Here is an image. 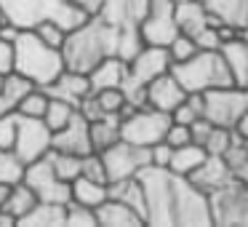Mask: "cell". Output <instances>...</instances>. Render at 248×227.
<instances>
[{
	"mask_svg": "<svg viewBox=\"0 0 248 227\" xmlns=\"http://www.w3.org/2000/svg\"><path fill=\"white\" fill-rule=\"evenodd\" d=\"M144 187V222L150 227H214L211 200L189 177L160 166L141 168Z\"/></svg>",
	"mask_w": 248,
	"mask_h": 227,
	"instance_id": "cell-1",
	"label": "cell"
},
{
	"mask_svg": "<svg viewBox=\"0 0 248 227\" xmlns=\"http://www.w3.org/2000/svg\"><path fill=\"white\" fill-rule=\"evenodd\" d=\"M115 51H118V30L99 16H91L86 24L67 32V40L62 46L64 67L75 72H91L99 62L112 56Z\"/></svg>",
	"mask_w": 248,
	"mask_h": 227,
	"instance_id": "cell-2",
	"label": "cell"
},
{
	"mask_svg": "<svg viewBox=\"0 0 248 227\" xmlns=\"http://www.w3.org/2000/svg\"><path fill=\"white\" fill-rule=\"evenodd\" d=\"M14 70L32 81L35 86L46 88L67 70L62 49L48 46L35 30H22L14 40Z\"/></svg>",
	"mask_w": 248,
	"mask_h": 227,
	"instance_id": "cell-3",
	"label": "cell"
},
{
	"mask_svg": "<svg viewBox=\"0 0 248 227\" xmlns=\"http://www.w3.org/2000/svg\"><path fill=\"white\" fill-rule=\"evenodd\" d=\"M0 14H3V22L16 24L19 30H35L40 22L54 19L67 32L91 19L72 0H0Z\"/></svg>",
	"mask_w": 248,
	"mask_h": 227,
	"instance_id": "cell-4",
	"label": "cell"
},
{
	"mask_svg": "<svg viewBox=\"0 0 248 227\" xmlns=\"http://www.w3.org/2000/svg\"><path fill=\"white\" fill-rule=\"evenodd\" d=\"M171 72L184 86L187 94H203V91H211V88L235 86L219 51H198L189 59L171 65Z\"/></svg>",
	"mask_w": 248,
	"mask_h": 227,
	"instance_id": "cell-5",
	"label": "cell"
},
{
	"mask_svg": "<svg viewBox=\"0 0 248 227\" xmlns=\"http://www.w3.org/2000/svg\"><path fill=\"white\" fill-rule=\"evenodd\" d=\"M171 126V115L160 113L155 107H139L120 120V139L139 147H152L166 139V131Z\"/></svg>",
	"mask_w": 248,
	"mask_h": 227,
	"instance_id": "cell-6",
	"label": "cell"
},
{
	"mask_svg": "<svg viewBox=\"0 0 248 227\" xmlns=\"http://www.w3.org/2000/svg\"><path fill=\"white\" fill-rule=\"evenodd\" d=\"M211 222L214 227H248V187L232 179L219 193H211Z\"/></svg>",
	"mask_w": 248,
	"mask_h": 227,
	"instance_id": "cell-7",
	"label": "cell"
},
{
	"mask_svg": "<svg viewBox=\"0 0 248 227\" xmlns=\"http://www.w3.org/2000/svg\"><path fill=\"white\" fill-rule=\"evenodd\" d=\"M51 136L54 131L46 126L43 118H27L19 115V126H16V139H14L11 152L16 155V161L22 166L32 161H40L51 152Z\"/></svg>",
	"mask_w": 248,
	"mask_h": 227,
	"instance_id": "cell-8",
	"label": "cell"
},
{
	"mask_svg": "<svg viewBox=\"0 0 248 227\" xmlns=\"http://www.w3.org/2000/svg\"><path fill=\"white\" fill-rule=\"evenodd\" d=\"M203 99H205L203 115L214 126L232 129L243 110H248V88H243V86L211 88V91H203Z\"/></svg>",
	"mask_w": 248,
	"mask_h": 227,
	"instance_id": "cell-9",
	"label": "cell"
},
{
	"mask_svg": "<svg viewBox=\"0 0 248 227\" xmlns=\"http://www.w3.org/2000/svg\"><path fill=\"white\" fill-rule=\"evenodd\" d=\"M107 168V182H118V179H131L150 166V147L131 145L125 139H118L112 147L99 152Z\"/></svg>",
	"mask_w": 248,
	"mask_h": 227,
	"instance_id": "cell-10",
	"label": "cell"
},
{
	"mask_svg": "<svg viewBox=\"0 0 248 227\" xmlns=\"http://www.w3.org/2000/svg\"><path fill=\"white\" fill-rule=\"evenodd\" d=\"M22 182L38 195V200H51V203H64V206L70 203V182L56 177L48 155L27 163L22 171Z\"/></svg>",
	"mask_w": 248,
	"mask_h": 227,
	"instance_id": "cell-11",
	"label": "cell"
},
{
	"mask_svg": "<svg viewBox=\"0 0 248 227\" xmlns=\"http://www.w3.org/2000/svg\"><path fill=\"white\" fill-rule=\"evenodd\" d=\"M173 8H176L173 0H150L147 16L141 19V24H139L144 46H163V49H166V46L179 35L176 19H173Z\"/></svg>",
	"mask_w": 248,
	"mask_h": 227,
	"instance_id": "cell-12",
	"label": "cell"
},
{
	"mask_svg": "<svg viewBox=\"0 0 248 227\" xmlns=\"http://www.w3.org/2000/svg\"><path fill=\"white\" fill-rule=\"evenodd\" d=\"M171 65L173 62L168 56V49H163V46H141V51L128 62V81L147 86L157 75L171 70Z\"/></svg>",
	"mask_w": 248,
	"mask_h": 227,
	"instance_id": "cell-13",
	"label": "cell"
},
{
	"mask_svg": "<svg viewBox=\"0 0 248 227\" xmlns=\"http://www.w3.org/2000/svg\"><path fill=\"white\" fill-rule=\"evenodd\" d=\"M51 150L72 152V155H88V152H93L91 123H88L80 113H75L70 118V123L62 126L59 131H54V136H51Z\"/></svg>",
	"mask_w": 248,
	"mask_h": 227,
	"instance_id": "cell-14",
	"label": "cell"
},
{
	"mask_svg": "<svg viewBox=\"0 0 248 227\" xmlns=\"http://www.w3.org/2000/svg\"><path fill=\"white\" fill-rule=\"evenodd\" d=\"M150 0H104L99 19L115 30H139L141 19L147 16Z\"/></svg>",
	"mask_w": 248,
	"mask_h": 227,
	"instance_id": "cell-15",
	"label": "cell"
},
{
	"mask_svg": "<svg viewBox=\"0 0 248 227\" xmlns=\"http://www.w3.org/2000/svg\"><path fill=\"white\" fill-rule=\"evenodd\" d=\"M184 99H187V91H184V86L173 78L171 70L147 83V104L155 107V110H160V113L171 115Z\"/></svg>",
	"mask_w": 248,
	"mask_h": 227,
	"instance_id": "cell-16",
	"label": "cell"
},
{
	"mask_svg": "<svg viewBox=\"0 0 248 227\" xmlns=\"http://www.w3.org/2000/svg\"><path fill=\"white\" fill-rule=\"evenodd\" d=\"M189 179H192V184H198L205 195H211V193H219L221 187H227V184L235 179V174L230 171V166H227V161L221 155H208L192 174H189Z\"/></svg>",
	"mask_w": 248,
	"mask_h": 227,
	"instance_id": "cell-17",
	"label": "cell"
},
{
	"mask_svg": "<svg viewBox=\"0 0 248 227\" xmlns=\"http://www.w3.org/2000/svg\"><path fill=\"white\" fill-rule=\"evenodd\" d=\"M173 19H176L179 32H184V35H195L203 27H208V24H221L219 19L205 8L203 0H182V3H176Z\"/></svg>",
	"mask_w": 248,
	"mask_h": 227,
	"instance_id": "cell-18",
	"label": "cell"
},
{
	"mask_svg": "<svg viewBox=\"0 0 248 227\" xmlns=\"http://www.w3.org/2000/svg\"><path fill=\"white\" fill-rule=\"evenodd\" d=\"M46 91H48V97H59V99H64V102L78 107L91 94V81H88V72L64 70L51 86H46Z\"/></svg>",
	"mask_w": 248,
	"mask_h": 227,
	"instance_id": "cell-19",
	"label": "cell"
},
{
	"mask_svg": "<svg viewBox=\"0 0 248 227\" xmlns=\"http://www.w3.org/2000/svg\"><path fill=\"white\" fill-rule=\"evenodd\" d=\"M96 222L99 227H144V216L139 214L136 209H131L128 203L123 200L107 198L102 206H96Z\"/></svg>",
	"mask_w": 248,
	"mask_h": 227,
	"instance_id": "cell-20",
	"label": "cell"
},
{
	"mask_svg": "<svg viewBox=\"0 0 248 227\" xmlns=\"http://www.w3.org/2000/svg\"><path fill=\"white\" fill-rule=\"evenodd\" d=\"M125 78H128V62L120 59V56H107L102 59L91 72H88V81H91V91H102V88H123Z\"/></svg>",
	"mask_w": 248,
	"mask_h": 227,
	"instance_id": "cell-21",
	"label": "cell"
},
{
	"mask_svg": "<svg viewBox=\"0 0 248 227\" xmlns=\"http://www.w3.org/2000/svg\"><path fill=\"white\" fill-rule=\"evenodd\" d=\"M219 54H221V59H224L235 86L246 88L248 86V43L240 35H235V38L224 40V43L219 46Z\"/></svg>",
	"mask_w": 248,
	"mask_h": 227,
	"instance_id": "cell-22",
	"label": "cell"
},
{
	"mask_svg": "<svg viewBox=\"0 0 248 227\" xmlns=\"http://www.w3.org/2000/svg\"><path fill=\"white\" fill-rule=\"evenodd\" d=\"M64 219H67V206L64 203L38 200V203L19 219V225L22 227H64Z\"/></svg>",
	"mask_w": 248,
	"mask_h": 227,
	"instance_id": "cell-23",
	"label": "cell"
},
{
	"mask_svg": "<svg viewBox=\"0 0 248 227\" xmlns=\"http://www.w3.org/2000/svg\"><path fill=\"white\" fill-rule=\"evenodd\" d=\"M107 198H109L107 182H96V179H88V177H83V174L70 182V200L72 203L96 209V206H102Z\"/></svg>",
	"mask_w": 248,
	"mask_h": 227,
	"instance_id": "cell-24",
	"label": "cell"
},
{
	"mask_svg": "<svg viewBox=\"0 0 248 227\" xmlns=\"http://www.w3.org/2000/svg\"><path fill=\"white\" fill-rule=\"evenodd\" d=\"M203 3L221 24H232L237 30L248 27V0H203Z\"/></svg>",
	"mask_w": 248,
	"mask_h": 227,
	"instance_id": "cell-25",
	"label": "cell"
},
{
	"mask_svg": "<svg viewBox=\"0 0 248 227\" xmlns=\"http://www.w3.org/2000/svg\"><path fill=\"white\" fill-rule=\"evenodd\" d=\"M205 158H208V152H205L203 145H198V142H187V145H182V147H173L168 168L176 171V174H182V177H189V174H192Z\"/></svg>",
	"mask_w": 248,
	"mask_h": 227,
	"instance_id": "cell-26",
	"label": "cell"
},
{
	"mask_svg": "<svg viewBox=\"0 0 248 227\" xmlns=\"http://www.w3.org/2000/svg\"><path fill=\"white\" fill-rule=\"evenodd\" d=\"M120 139V115H102V118L91 120V147L93 152H104Z\"/></svg>",
	"mask_w": 248,
	"mask_h": 227,
	"instance_id": "cell-27",
	"label": "cell"
},
{
	"mask_svg": "<svg viewBox=\"0 0 248 227\" xmlns=\"http://www.w3.org/2000/svg\"><path fill=\"white\" fill-rule=\"evenodd\" d=\"M107 193L109 198L115 200H123V203H128L131 209H136L141 216H144V187H141L139 177H131V179H118V182H107Z\"/></svg>",
	"mask_w": 248,
	"mask_h": 227,
	"instance_id": "cell-28",
	"label": "cell"
},
{
	"mask_svg": "<svg viewBox=\"0 0 248 227\" xmlns=\"http://www.w3.org/2000/svg\"><path fill=\"white\" fill-rule=\"evenodd\" d=\"M48 161H51V166H54L56 177L64 179V182L78 179V177H80V171H83V155H72V152L51 150V152H48Z\"/></svg>",
	"mask_w": 248,
	"mask_h": 227,
	"instance_id": "cell-29",
	"label": "cell"
},
{
	"mask_svg": "<svg viewBox=\"0 0 248 227\" xmlns=\"http://www.w3.org/2000/svg\"><path fill=\"white\" fill-rule=\"evenodd\" d=\"M38 203V195L32 193V190L27 187V184L19 179V182H14V187H11V195H8V203L3 206L6 211H11L16 219H22L24 214H27L32 206Z\"/></svg>",
	"mask_w": 248,
	"mask_h": 227,
	"instance_id": "cell-30",
	"label": "cell"
},
{
	"mask_svg": "<svg viewBox=\"0 0 248 227\" xmlns=\"http://www.w3.org/2000/svg\"><path fill=\"white\" fill-rule=\"evenodd\" d=\"M75 113H78L75 104L64 102V99H59V97H48V107H46V113H43V120L51 131H59L62 126L70 123V118Z\"/></svg>",
	"mask_w": 248,
	"mask_h": 227,
	"instance_id": "cell-31",
	"label": "cell"
},
{
	"mask_svg": "<svg viewBox=\"0 0 248 227\" xmlns=\"http://www.w3.org/2000/svg\"><path fill=\"white\" fill-rule=\"evenodd\" d=\"M32 88H35V83L27 81L24 75H19L16 70H11L8 75H3V83H0V91L6 94V97L16 104V107H19V102H22V99L32 91Z\"/></svg>",
	"mask_w": 248,
	"mask_h": 227,
	"instance_id": "cell-32",
	"label": "cell"
},
{
	"mask_svg": "<svg viewBox=\"0 0 248 227\" xmlns=\"http://www.w3.org/2000/svg\"><path fill=\"white\" fill-rule=\"evenodd\" d=\"M46 107H48V91H46V88H40V86H35L32 91H30L27 97L19 102L16 113L19 115H27V118H43Z\"/></svg>",
	"mask_w": 248,
	"mask_h": 227,
	"instance_id": "cell-33",
	"label": "cell"
},
{
	"mask_svg": "<svg viewBox=\"0 0 248 227\" xmlns=\"http://www.w3.org/2000/svg\"><path fill=\"white\" fill-rule=\"evenodd\" d=\"M232 142H235V131L227 129V126H214V129H211V134L205 136L203 147H205V152H208V155H224L227 147H230Z\"/></svg>",
	"mask_w": 248,
	"mask_h": 227,
	"instance_id": "cell-34",
	"label": "cell"
},
{
	"mask_svg": "<svg viewBox=\"0 0 248 227\" xmlns=\"http://www.w3.org/2000/svg\"><path fill=\"white\" fill-rule=\"evenodd\" d=\"M64 227H99L96 222V211L88 209V206H80V203H67V219H64Z\"/></svg>",
	"mask_w": 248,
	"mask_h": 227,
	"instance_id": "cell-35",
	"label": "cell"
},
{
	"mask_svg": "<svg viewBox=\"0 0 248 227\" xmlns=\"http://www.w3.org/2000/svg\"><path fill=\"white\" fill-rule=\"evenodd\" d=\"M168 49V56H171V62L176 65V62H184V59H189V56H195L198 54V43H195L189 35H184V32H179L176 38L171 40V43L166 46Z\"/></svg>",
	"mask_w": 248,
	"mask_h": 227,
	"instance_id": "cell-36",
	"label": "cell"
},
{
	"mask_svg": "<svg viewBox=\"0 0 248 227\" xmlns=\"http://www.w3.org/2000/svg\"><path fill=\"white\" fill-rule=\"evenodd\" d=\"M221 158L227 161V166H230V171L235 174V177H237V174H243V171L248 168V150L243 147V139H240L237 134H235V142L227 147V152H224Z\"/></svg>",
	"mask_w": 248,
	"mask_h": 227,
	"instance_id": "cell-37",
	"label": "cell"
},
{
	"mask_svg": "<svg viewBox=\"0 0 248 227\" xmlns=\"http://www.w3.org/2000/svg\"><path fill=\"white\" fill-rule=\"evenodd\" d=\"M22 171H24V166L16 161V155L11 150H3L0 147V182H8V184L19 182Z\"/></svg>",
	"mask_w": 248,
	"mask_h": 227,
	"instance_id": "cell-38",
	"label": "cell"
},
{
	"mask_svg": "<svg viewBox=\"0 0 248 227\" xmlns=\"http://www.w3.org/2000/svg\"><path fill=\"white\" fill-rule=\"evenodd\" d=\"M93 97H96V102H99V107H102V113L118 115L120 107L125 104L123 88H102V91H93Z\"/></svg>",
	"mask_w": 248,
	"mask_h": 227,
	"instance_id": "cell-39",
	"label": "cell"
},
{
	"mask_svg": "<svg viewBox=\"0 0 248 227\" xmlns=\"http://www.w3.org/2000/svg\"><path fill=\"white\" fill-rule=\"evenodd\" d=\"M35 32H38L48 46H54V49H62V46H64V40H67V30L62 27V24H56L54 19L40 22L38 27H35Z\"/></svg>",
	"mask_w": 248,
	"mask_h": 227,
	"instance_id": "cell-40",
	"label": "cell"
},
{
	"mask_svg": "<svg viewBox=\"0 0 248 227\" xmlns=\"http://www.w3.org/2000/svg\"><path fill=\"white\" fill-rule=\"evenodd\" d=\"M16 126H19V113L0 115V147L11 150L14 139H16Z\"/></svg>",
	"mask_w": 248,
	"mask_h": 227,
	"instance_id": "cell-41",
	"label": "cell"
},
{
	"mask_svg": "<svg viewBox=\"0 0 248 227\" xmlns=\"http://www.w3.org/2000/svg\"><path fill=\"white\" fill-rule=\"evenodd\" d=\"M83 177L88 179H96V182H107V168H104V161L99 152H88L83 155Z\"/></svg>",
	"mask_w": 248,
	"mask_h": 227,
	"instance_id": "cell-42",
	"label": "cell"
},
{
	"mask_svg": "<svg viewBox=\"0 0 248 227\" xmlns=\"http://www.w3.org/2000/svg\"><path fill=\"white\" fill-rule=\"evenodd\" d=\"M166 142L171 147H182V145H187V142H192V131H189V126L171 120V126H168V131H166Z\"/></svg>",
	"mask_w": 248,
	"mask_h": 227,
	"instance_id": "cell-43",
	"label": "cell"
},
{
	"mask_svg": "<svg viewBox=\"0 0 248 227\" xmlns=\"http://www.w3.org/2000/svg\"><path fill=\"white\" fill-rule=\"evenodd\" d=\"M171 152H173V147L168 145L166 139L157 142V145H152V147H150V166L168 168V163H171Z\"/></svg>",
	"mask_w": 248,
	"mask_h": 227,
	"instance_id": "cell-44",
	"label": "cell"
},
{
	"mask_svg": "<svg viewBox=\"0 0 248 227\" xmlns=\"http://www.w3.org/2000/svg\"><path fill=\"white\" fill-rule=\"evenodd\" d=\"M14 70V43L0 38V75H8Z\"/></svg>",
	"mask_w": 248,
	"mask_h": 227,
	"instance_id": "cell-45",
	"label": "cell"
},
{
	"mask_svg": "<svg viewBox=\"0 0 248 227\" xmlns=\"http://www.w3.org/2000/svg\"><path fill=\"white\" fill-rule=\"evenodd\" d=\"M211 129H214V123H211L208 118H198L195 123H189V131H192V142L203 145V142H205V136L211 134Z\"/></svg>",
	"mask_w": 248,
	"mask_h": 227,
	"instance_id": "cell-46",
	"label": "cell"
},
{
	"mask_svg": "<svg viewBox=\"0 0 248 227\" xmlns=\"http://www.w3.org/2000/svg\"><path fill=\"white\" fill-rule=\"evenodd\" d=\"M72 3L88 16H99V11L104 8V0H72Z\"/></svg>",
	"mask_w": 248,
	"mask_h": 227,
	"instance_id": "cell-47",
	"label": "cell"
},
{
	"mask_svg": "<svg viewBox=\"0 0 248 227\" xmlns=\"http://www.w3.org/2000/svg\"><path fill=\"white\" fill-rule=\"evenodd\" d=\"M232 131H235L240 139H248V110L240 113V118L235 120V126H232Z\"/></svg>",
	"mask_w": 248,
	"mask_h": 227,
	"instance_id": "cell-48",
	"label": "cell"
},
{
	"mask_svg": "<svg viewBox=\"0 0 248 227\" xmlns=\"http://www.w3.org/2000/svg\"><path fill=\"white\" fill-rule=\"evenodd\" d=\"M8 113H16V104H14L6 94L0 91V115H8Z\"/></svg>",
	"mask_w": 248,
	"mask_h": 227,
	"instance_id": "cell-49",
	"label": "cell"
},
{
	"mask_svg": "<svg viewBox=\"0 0 248 227\" xmlns=\"http://www.w3.org/2000/svg\"><path fill=\"white\" fill-rule=\"evenodd\" d=\"M11 187L14 184H8V182H0V209L8 203V195H11Z\"/></svg>",
	"mask_w": 248,
	"mask_h": 227,
	"instance_id": "cell-50",
	"label": "cell"
},
{
	"mask_svg": "<svg viewBox=\"0 0 248 227\" xmlns=\"http://www.w3.org/2000/svg\"><path fill=\"white\" fill-rule=\"evenodd\" d=\"M235 179H237V182L243 184V187H248V168H246V171H243V174H237Z\"/></svg>",
	"mask_w": 248,
	"mask_h": 227,
	"instance_id": "cell-51",
	"label": "cell"
},
{
	"mask_svg": "<svg viewBox=\"0 0 248 227\" xmlns=\"http://www.w3.org/2000/svg\"><path fill=\"white\" fill-rule=\"evenodd\" d=\"M0 24H3V14H0Z\"/></svg>",
	"mask_w": 248,
	"mask_h": 227,
	"instance_id": "cell-52",
	"label": "cell"
},
{
	"mask_svg": "<svg viewBox=\"0 0 248 227\" xmlns=\"http://www.w3.org/2000/svg\"><path fill=\"white\" fill-rule=\"evenodd\" d=\"M173 3H182V0H173Z\"/></svg>",
	"mask_w": 248,
	"mask_h": 227,
	"instance_id": "cell-53",
	"label": "cell"
},
{
	"mask_svg": "<svg viewBox=\"0 0 248 227\" xmlns=\"http://www.w3.org/2000/svg\"><path fill=\"white\" fill-rule=\"evenodd\" d=\"M0 83H3V75H0Z\"/></svg>",
	"mask_w": 248,
	"mask_h": 227,
	"instance_id": "cell-54",
	"label": "cell"
}]
</instances>
